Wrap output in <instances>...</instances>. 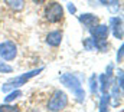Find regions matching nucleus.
I'll use <instances>...</instances> for the list:
<instances>
[{
  "mask_svg": "<svg viewBox=\"0 0 124 112\" xmlns=\"http://www.w3.org/2000/svg\"><path fill=\"white\" fill-rule=\"evenodd\" d=\"M45 17L51 23H58L63 17V7L58 1H51L45 9Z\"/></svg>",
  "mask_w": 124,
  "mask_h": 112,
  "instance_id": "obj_1",
  "label": "nucleus"
},
{
  "mask_svg": "<svg viewBox=\"0 0 124 112\" xmlns=\"http://www.w3.org/2000/svg\"><path fill=\"white\" fill-rule=\"evenodd\" d=\"M39 72H42V68H39V69H35V70L29 72V73H25V75H22V76H19V78H15V79L9 81V82L4 85V86H1V91H4V92H6V91H9V89H13V88L22 86V85L25 84V82H28L31 78L36 76Z\"/></svg>",
  "mask_w": 124,
  "mask_h": 112,
  "instance_id": "obj_2",
  "label": "nucleus"
},
{
  "mask_svg": "<svg viewBox=\"0 0 124 112\" xmlns=\"http://www.w3.org/2000/svg\"><path fill=\"white\" fill-rule=\"evenodd\" d=\"M68 104V98L65 95V92H61V91H56L52 98L49 99V104H48V109L49 111H61Z\"/></svg>",
  "mask_w": 124,
  "mask_h": 112,
  "instance_id": "obj_3",
  "label": "nucleus"
},
{
  "mask_svg": "<svg viewBox=\"0 0 124 112\" xmlns=\"http://www.w3.org/2000/svg\"><path fill=\"white\" fill-rule=\"evenodd\" d=\"M16 55H17V46L15 42L6 40L0 43V57H3L4 60H13Z\"/></svg>",
  "mask_w": 124,
  "mask_h": 112,
  "instance_id": "obj_4",
  "label": "nucleus"
},
{
  "mask_svg": "<svg viewBox=\"0 0 124 112\" xmlns=\"http://www.w3.org/2000/svg\"><path fill=\"white\" fill-rule=\"evenodd\" d=\"M90 30L93 32L94 43H97V42H102V40H107L108 33H110V28H108V26H97L95 29H90Z\"/></svg>",
  "mask_w": 124,
  "mask_h": 112,
  "instance_id": "obj_5",
  "label": "nucleus"
},
{
  "mask_svg": "<svg viewBox=\"0 0 124 112\" xmlns=\"http://www.w3.org/2000/svg\"><path fill=\"white\" fill-rule=\"evenodd\" d=\"M111 26H113V35L121 40L123 39V20L118 17H114L111 19Z\"/></svg>",
  "mask_w": 124,
  "mask_h": 112,
  "instance_id": "obj_6",
  "label": "nucleus"
},
{
  "mask_svg": "<svg viewBox=\"0 0 124 112\" xmlns=\"http://www.w3.org/2000/svg\"><path fill=\"white\" fill-rule=\"evenodd\" d=\"M79 22H81L87 29H93L94 26L98 23V19H97V16H94L91 13H85V14H82V16L79 17Z\"/></svg>",
  "mask_w": 124,
  "mask_h": 112,
  "instance_id": "obj_7",
  "label": "nucleus"
},
{
  "mask_svg": "<svg viewBox=\"0 0 124 112\" xmlns=\"http://www.w3.org/2000/svg\"><path fill=\"white\" fill-rule=\"evenodd\" d=\"M46 42H48L51 46H59L61 42H62V32H59V30L51 32V33L46 36Z\"/></svg>",
  "mask_w": 124,
  "mask_h": 112,
  "instance_id": "obj_8",
  "label": "nucleus"
},
{
  "mask_svg": "<svg viewBox=\"0 0 124 112\" xmlns=\"http://www.w3.org/2000/svg\"><path fill=\"white\" fill-rule=\"evenodd\" d=\"M6 4H9V7H12L13 10H22L25 7V0H4Z\"/></svg>",
  "mask_w": 124,
  "mask_h": 112,
  "instance_id": "obj_9",
  "label": "nucleus"
},
{
  "mask_svg": "<svg viewBox=\"0 0 124 112\" xmlns=\"http://www.w3.org/2000/svg\"><path fill=\"white\" fill-rule=\"evenodd\" d=\"M84 46H85V49H87V50H93L94 48H95V43H94V39H91V37H88V39H85V40H84Z\"/></svg>",
  "mask_w": 124,
  "mask_h": 112,
  "instance_id": "obj_10",
  "label": "nucleus"
},
{
  "mask_svg": "<svg viewBox=\"0 0 124 112\" xmlns=\"http://www.w3.org/2000/svg\"><path fill=\"white\" fill-rule=\"evenodd\" d=\"M20 95H22V92H20V91H13V92L6 98V102H10V101H13V99H16V98H19Z\"/></svg>",
  "mask_w": 124,
  "mask_h": 112,
  "instance_id": "obj_11",
  "label": "nucleus"
},
{
  "mask_svg": "<svg viewBox=\"0 0 124 112\" xmlns=\"http://www.w3.org/2000/svg\"><path fill=\"white\" fill-rule=\"evenodd\" d=\"M13 69H12V66H9V65H6L4 62H1L0 60V72L1 73H6V72H12Z\"/></svg>",
  "mask_w": 124,
  "mask_h": 112,
  "instance_id": "obj_12",
  "label": "nucleus"
},
{
  "mask_svg": "<svg viewBox=\"0 0 124 112\" xmlns=\"http://www.w3.org/2000/svg\"><path fill=\"white\" fill-rule=\"evenodd\" d=\"M108 98H110L108 95H104V96H102L101 106H100V109H101V111H105V109H107V108H105V105H108Z\"/></svg>",
  "mask_w": 124,
  "mask_h": 112,
  "instance_id": "obj_13",
  "label": "nucleus"
},
{
  "mask_svg": "<svg viewBox=\"0 0 124 112\" xmlns=\"http://www.w3.org/2000/svg\"><path fill=\"white\" fill-rule=\"evenodd\" d=\"M0 111H10V112H15L17 111L16 106H12V105H1L0 106Z\"/></svg>",
  "mask_w": 124,
  "mask_h": 112,
  "instance_id": "obj_14",
  "label": "nucleus"
},
{
  "mask_svg": "<svg viewBox=\"0 0 124 112\" xmlns=\"http://www.w3.org/2000/svg\"><path fill=\"white\" fill-rule=\"evenodd\" d=\"M100 1H101L102 4H105V6H110V4H111V3H114L116 0H100Z\"/></svg>",
  "mask_w": 124,
  "mask_h": 112,
  "instance_id": "obj_15",
  "label": "nucleus"
},
{
  "mask_svg": "<svg viewBox=\"0 0 124 112\" xmlns=\"http://www.w3.org/2000/svg\"><path fill=\"white\" fill-rule=\"evenodd\" d=\"M117 59H118V62H123V48H120V53L117 55Z\"/></svg>",
  "mask_w": 124,
  "mask_h": 112,
  "instance_id": "obj_16",
  "label": "nucleus"
},
{
  "mask_svg": "<svg viewBox=\"0 0 124 112\" xmlns=\"http://www.w3.org/2000/svg\"><path fill=\"white\" fill-rule=\"evenodd\" d=\"M68 9H69V12H71V13H75V12H77L75 6H72V3H69V4H68Z\"/></svg>",
  "mask_w": 124,
  "mask_h": 112,
  "instance_id": "obj_17",
  "label": "nucleus"
},
{
  "mask_svg": "<svg viewBox=\"0 0 124 112\" xmlns=\"http://www.w3.org/2000/svg\"><path fill=\"white\" fill-rule=\"evenodd\" d=\"M33 1H35L36 4H42V3H45L46 0H33Z\"/></svg>",
  "mask_w": 124,
  "mask_h": 112,
  "instance_id": "obj_18",
  "label": "nucleus"
}]
</instances>
